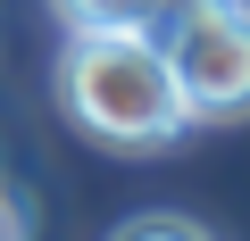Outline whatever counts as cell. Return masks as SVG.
Returning a JSON list of instances; mask_svg holds the SVG:
<instances>
[{"label":"cell","instance_id":"3957f363","mask_svg":"<svg viewBox=\"0 0 250 241\" xmlns=\"http://www.w3.org/2000/svg\"><path fill=\"white\" fill-rule=\"evenodd\" d=\"M67 17V34H142L159 0H50Z\"/></svg>","mask_w":250,"mask_h":241},{"label":"cell","instance_id":"277c9868","mask_svg":"<svg viewBox=\"0 0 250 241\" xmlns=\"http://www.w3.org/2000/svg\"><path fill=\"white\" fill-rule=\"evenodd\" d=\"M108 241H208L192 216H175V208H150V216H125Z\"/></svg>","mask_w":250,"mask_h":241},{"label":"cell","instance_id":"7a4b0ae2","mask_svg":"<svg viewBox=\"0 0 250 241\" xmlns=\"http://www.w3.org/2000/svg\"><path fill=\"white\" fill-rule=\"evenodd\" d=\"M167 67H175V92L192 116H242L250 108V9L242 0H217L200 9L184 34L159 42Z\"/></svg>","mask_w":250,"mask_h":241},{"label":"cell","instance_id":"6da1fadb","mask_svg":"<svg viewBox=\"0 0 250 241\" xmlns=\"http://www.w3.org/2000/svg\"><path fill=\"white\" fill-rule=\"evenodd\" d=\"M59 100L92 142H117V150H167L192 125L175 67L150 34H75L59 58Z\"/></svg>","mask_w":250,"mask_h":241}]
</instances>
